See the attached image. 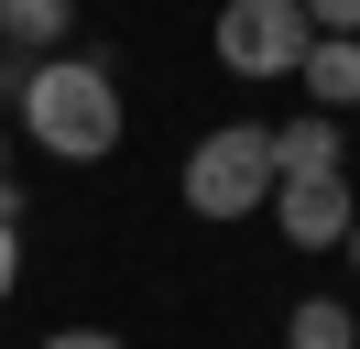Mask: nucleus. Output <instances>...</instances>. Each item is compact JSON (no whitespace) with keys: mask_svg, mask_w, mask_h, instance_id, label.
Masks as SVG:
<instances>
[{"mask_svg":"<svg viewBox=\"0 0 360 349\" xmlns=\"http://www.w3.org/2000/svg\"><path fill=\"white\" fill-rule=\"evenodd\" d=\"M338 251H349V273H360V218H349V240H338Z\"/></svg>","mask_w":360,"mask_h":349,"instance_id":"obj_12","label":"nucleus"},{"mask_svg":"<svg viewBox=\"0 0 360 349\" xmlns=\"http://www.w3.org/2000/svg\"><path fill=\"white\" fill-rule=\"evenodd\" d=\"M284 349H360V317H349L338 295H306V305L284 317Z\"/></svg>","mask_w":360,"mask_h":349,"instance_id":"obj_7","label":"nucleus"},{"mask_svg":"<svg viewBox=\"0 0 360 349\" xmlns=\"http://www.w3.org/2000/svg\"><path fill=\"white\" fill-rule=\"evenodd\" d=\"M11 284H22V229L0 218V305H11Z\"/></svg>","mask_w":360,"mask_h":349,"instance_id":"obj_10","label":"nucleus"},{"mask_svg":"<svg viewBox=\"0 0 360 349\" xmlns=\"http://www.w3.org/2000/svg\"><path fill=\"white\" fill-rule=\"evenodd\" d=\"M186 208L197 218H251L273 208V120H219L186 153Z\"/></svg>","mask_w":360,"mask_h":349,"instance_id":"obj_2","label":"nucleus"},{"mask_svg":"<svg viewBox=\"0 0 360 349\" xmlns=\"http://www.w3.org/2000/svg\"><path fill=\"white\" fill-rule=\"evenodd\" d=\"M11 109L22 131L55 153V164H98L120 153V87H110V55H44L11 77Z\"/></svg>","mask_w":360,"mask_h":349,"instance_id":"obj_1","label":"nucleus"},{"mask_svg":"<svg viewBox=\"0 0 360 349\" xmlns=\"http://www.w3.org/2000/svg\"><path fill=\"white\" fill-rule=\"evenodd\" d=\"M295 87H306V109H316V120H338V109H360V44L316 33V44H306V65H295Z\"/></svg>","mask_w":360,"mask_h":349,"instance_id":"obj_5","label":"nucleus"},{"mask_svg":"<svg viewBox=\"0 0 360 349\" xmlns=\"http://www.w3.org/2000/svg\"><path fill=\"white\" fill-rule=\"evenodd\" d=\"M273 218H284L295 251H338L349 240V174H273Z\"/></svg>","mask_w":360,"mask_h":349,"instance_id":"obj_4","label":"nucleus"},{"mask_svg":"<svg viewBox=\"0 0 360 349\" xmlns=\"http://www.w3.org/2000/svg\"><path fill=\"white\" fill-rule=\"evenodd\" d=\"M0 218H11V164H0Z\"/></svg>","mask_w":360,"mask_h":349,"instance_id":"obj_13","label":"nucleus"},{"mask_svg":"<svg viewBox=\"0 0 360 349\" xmlns=\"http://www.w3.org/2000/svg\"><path fill=\"white\" fill-rule=\"evenodd\" d=\"M33 349H120L110 327H55V338H33Z\"/></svg>","mask_w":360,"mask_h":349,"instance_id":"obj_11","label":"nucleus"},{"mask_svg":"<svg viewBox=\"0 0 360 349\" xmlns=\"http://www.w3.org/2000/svg\"><path fill=\"white\" fill-rule=\"evenodd\" d=\"M306 11V33H338V44H360V0H295Z\"/></svg>","mask_w":360,"mask_h":349,"instance_id":"obj_9","label":"nucleus"},{"mask_svg":"<svg viewBox=\"0 0 360 349\" xmlns=\"http://www.w3.org/2000/svg\"><path fill=\"white\" fill-rule=\"evenodd\" d=\"M77 22V0H0V44H33V55H55Z\"/></svg>","mask_w":360,"mask_h":349,"instance_id":"obj_8","label":"nucleus"},{"mask_svg":"<svg viewBox=\"0 0 360 349\" xmlns=\"http://www.w3.org/2000/svg\"><path fill=\"white\" fill-rule=\"evenodd\" d=\"M273 174H349V142H338V120H273Z\"/></svg>","mask_w":360,"mask_h":349,"instance_id":"obj_6","label":"nucleus"},{"mask_svg":"<svg viewBox=\"0 0 360 349\" xmlns=\"http://www.w3.org/2000/svg\"><path fill=\"white\" fill-rule=\"evenodd\" d=\"M306 11H295V0H229V11H219V65H229V77H295V65H306Z\"/></svg>","mask_w":360,"mask_h":349,"instance_id":"obj_3","label":"nucleus"}]
</instances>
